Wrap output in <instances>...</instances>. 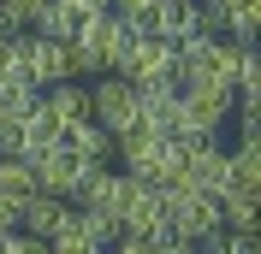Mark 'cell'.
I'll list each match as a JSON object with an SVG mask.
<instances>
[{
    "label": "cell",
    "mask_w": 261,
    "mask_h": 254,
    "mask_svg": "<svg viewBox=\"0 0 261 254\" xmlns=\"http://www.w3.org/2000/svg\"><path fill=\"white\" fill-rule=\"evenodd\" d=\"M0 195L6 201H24V195H36V166L30 160H18V154H0Z\"/></svg>",
    "instance_id": "5bb4252c"
},
{
    "label": "cell",
    "mask_w": 261,
    "mask_h": 254,
    "mask_svg": "<svg viewBox=\"0 0 261 254\" xmlns=\"http://www.w3.org/2000/svg\"><path fill=\"white\" fill-rule=\"evenodd\" d=\"M18 71L30 89H54V83L71 77V42H54V36H24L18 30Z\"/></svg>",
    "instance_id": "8992f818"
},
{
    "label": "cell",
    "mask_w": 261,
    "mask_h": 254,
    "mask_svg": "<svg viewBox=\"0 0 261 254\" xmlns=\"http://www.w3.org/2000/svg\"><path fill=\"white\" fill-rule=\"evenodd\" d=\"M113 154L125 160L130 183H154V189H172V183H178V142L161 136V130H148V124L113 136Z\"/></svg>",
    "instance_id": "6da1fadb"
},
{
    "label": "cell",
    "mask_w": 261,
    "mask_h": 254,
    "mask_svg": "<svg viewBox=\"0 0 261 254\" xmlns=\"http://www.w3.org/2000/svg\"><path fill=\"white\" fill-rule=\"evenodd\" d=\"M89 6H77V0H48L42 6V18H36V30L42 36H54V42H77V30L89 24Z\"/></svg>",
    "instance_id": "4fadbf2b"
},
{
    "label": "cell",
    "mask_w": 261,
    "mask_h": 254,
    "mask_svg": "<svg viewBox=\"0 0 261 254\" xmlns=\"http://www.w3.org/2000/svg\"><path fill=\"white\" fill-rule=\"evenodd\" d=\"M178 183H190V189H202V195H220L231 183V154L220 148V136L178 148Z\"/></svg>",
    "instance_id": "9c48e42d"
},
{
    "label": "cell",
    "mask_w": 261,
    "mask_h": 254,
    "mask_svg": "<svg viewBox=\"0 0 261 254\" xmlns=\"http://www.w3.org/2000/svg\"><path fill=\"white\" fill-rule=\"evenodd\" d=\"M119 237H143V242L166 237V195L154 183H130L125 213H119Z\"/></svg>",
    "instance_id": "30bf717a"
},
{
    "label": "cell",
    "mask_w": 261,
    "mask_h": 254,
    "mask_svg": "<svg viewBox=\"0 0 261 254\" xmlns=\"http://www.w3.org/2000/svg\"><path fill=\"white\" fill-rule=\"evenodd\" d=\"M89 118H95L107 136H125V130L143 124V107H137V89H130L119 71H101V83L89 89Z\"/></svg>",
    "instance_id": "52a82bcc"
},
{
    "label": "cell",
    "mask_w": 261,
    "mask_h": 254,
    "mask_svg": "<svg viewBox=\"0 0 261 254\" xmlns=\"http://www.w3.org/2000/svg\"><path fill=\"white\" fill-rule=\"evenodd\" d=\"M125 42H130L125 18L119 12H95L77 30V42H71V77H101V71H113L119 53H125Z\"/></svg>",
    "instance_id": "7a4b0ae2"
},
{
    "label": "cell",
    "mask_w": 261,
    "mask_h": 254,
    "mask_svg": "<svg viewBox=\"0 0 261 254\" xmlns=\"http://www.w3.org/2000/svg\"><path fill=\"white\" fill-rule=\"evenodd\" d=\"M42 6H48V0H0V18H6L12 30H24V24L42 18Z\"/></svg>",
    "instance_id": "2e32d148"
},
{
    "label": "cell",
    "mask_w": 261,
    "mask_h": 254,
    "mask_svg": "<svg viewBox=\"0 0 261 254\" xmlns=\"http://www.w3.org/2000/svg\"><path fill=\"white\" fill-rule=\"evenodd\" d=\"M65 213H71V201H60V195H48V189H36V195H24V201H18V231H30V237L48 242L54 231L65 225Z\"/></svg>",
    "instance_id": "7c38bea8"
},
{
    "label": "cell",
    "mask_w": 261,
    "mask_h": 254,
    "mask_svg": "<svg viewBox=\"0 0 261 254\" xmlns=\"http://www.w3.org/2000/svg\"><path fill=\"white\" fill-rule=\"evenodd\" d=\"M42 112H48V124L60 130V136H71L77 124H89V89H77L71 77L54 83L48 95H42Z\"/></svg>",
    "instance_id": "8fae6325"
},
{
    "label": "cell",
    "mask_w": 261,
    "mask_h": 254,
    "mask_svg": "<svg viewBox=\"0 0 261 254\" xmlns=\"http://www.w3.org/2000/svg\"><path fill=\"white\" fill-rule=\"evenodd\" d=\"M125 195H130V177H125V172H113V166H95V172H89V183L77 189V213H89V219H95L107 237H119Z\"/></svg>",
    "instance_id": "ba28073f"
},
{
    "label": "cell",
    "mask_w": 261,
    "mask_h": 254,
    "mask_svg": "<svg viewBox=\"0 0 261 254\" xmlns=\"http://www.w3.org/2000/svg\"><path fill=\"white\" fill-rule=\"evenodd\" d=\"M113 71L130 83V89H148V83H178V48H172V42H161V36H137V30H130V42H125V53H119Z\"/></svg>",
    "instance_id": "3957f363"
},
{
    "label": "cell",
    "mask_w": 261,
    "mask_h": 254,
    "mask_svg": "<svg viewBox=\"0 0 261 254\" xmlns=\"http://www.w3.org/2000/svg\"><path fill=\"white\" fill-rule=\"evenodd\" d=\"M166 195V237H178V242H202L208 231H220V201L202 189H190V183H172Z\"/></svg>",
    "instance_id": "5b68a950"
},
{
    "label": "cell",
    "mask_w": 261,
    "mask_h": 254,
    "mask_svg": "<svg viewBox=\"0 0 261 254\" xmlns=\"http://www.w3.org/2000/svg\"><path fill=\"white\" fill-rule=\"evenodd\" d=\"M65 142L77 148V154H89V160H107V154H113V136H107V130L95 124V118H89V124H77L71 136H65Z\"/></svg>",
    "instance_id": "9a60e30c"
},
{
    "label": "cell",
    "mask_w": 261,
    "mask_h": 254,
    "mask_svg": "<svg viewBox=\"0 0 261 254\" xmlns=\"http://www.w3.org/2000/svg\"><path fill=\"white\" fill-rule=\"evenodd\" d=\"M36 166V189H48V195H60V201H77V189L89 183V172L95 166H107V160H89V154H77V148L65 142H54V148H42V154L30 160Z\"/></svg>",
    "instance_id": "277c9868"
},
{
    "label": "cell",
    "mask_w": 261,
    "mask_h": 254,
    "mask_svg": "<svg viewBox=\"0 0 261 254\" xmlns=\"http://www.w3.org/2000/svg\"><path fill=\"white\" fill-rule=\"evenodd\" d=\"M0 254H48V242H42V237H30V231H18V225H12V231L0 237Z\"/></svg>",
    "instance_id": "e0dca14e"
},
{
    "label": "cell",
    "mask_w": 261,
    "mask_h": 254,
    "mask_svg": "<svg viewBox=\"0 0 261 254\" xmlns=\"http://www.w3.org/2000/svg\"><path fill=\"white\" fill-rule=\"evenodd\" d=\"M12 225H18V207L6 201V195H0V237H6V231H12Z\"/></svg>",
    "instance_id": "ac0fdd59"
}]
</instances>
